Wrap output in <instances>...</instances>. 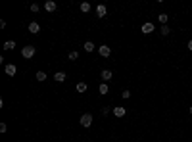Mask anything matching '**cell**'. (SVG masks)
Segmentation results:
<instances>
[{"instance_id":"cell-21","label":"cell","mask_w":192,"mask_h":142,"mask_svg":"<svg viewBox=\"0 0 192 142\" xmlns=\"http://www.w3.org/2000/svg\"><path fill=\"white\" fill-rule=\"evenodd\" d=\"M29 10L33 12V14H37V12H40V6H39V4H31V8H29Z\"/></svg>"},{"instance_id":"cell-13","label":"cell","mask_w":192,"mask_h":142,"mask_svg":"<svg viewBox=\"0 0 192 142\" xmlns=\"http://www.w3.org/2000/svg\"><path fill=\"white\" fill-rule=\"evenodd\" d=\"M35 79H37V81H40V83H44V81L48 79V75H46V73H44V71H37Z\"/></svg>"},{"instance_id":"cell-1","label":"cell","mask_w":192,"mask_h":142,"mask_svg":"<svg viewBox=\"0 0 192 142\" xmlns=\"http://www.w3.org/2000/svg\"><path fill=\"white\" fill-rule=\"evenodd\" d=\"M35 46H31V44H27V46H23L21 48V56H23V58H25V60H29V58H33V56H35Z\"/></svg>"},{"instance_id":"cell-18","label":"cell","mask_w":192,"mask_h":142,"mask_svg":"<svg viewBox=\"0 0 192 142\" xmlns=\"http://www.w3.org/2000/svg\"><path fill=\"white\" fill-rule=\"evenodd\" d=\"M81 12H83V14L91 12V4H88V2H83V4H81Z\"/></svg>"},{"instance_id":"cell-24","label":"cell","mask_w":192,"mask_h":142,"mask_svg":"<svg viewBox=\"0 0 192 142\" xmlns=\"http://www.w3.org/2000/svg\"><path fill=\"white\" fill-rule=\"evenodd\" d=\"M110 111H112V109H110V108H102V115H108Z\"/></svg>"},{"instance_id":"cell-11","label":"cell","mask_w":192,"mask_h":142,"mask_svg":"<svg viewBox=\"0 0 192 142\" xmlns=\"http://www.w3.org/2000/svg\"><path fill=\"white\" fill-rule=\"evenodd\" d=\"M65 79H67V75H65L64 71H56L54 73V81H56V83H64Z\"/></svg>"},{"instance_id":"cell-8","label":"cell","mask_w":192,"mask_h":142,"mask_svg":"<svg viewBox=\"0 0 192 142\" xmlns=\"http://www.w3.org/2000/svg\"><path fill=\"white\" fill-rule=\"evenodd\" d=\"M112 113H113V115H115V117H125V113H127V109L117 106V108H112Z\"/></svg>"},{"instance_id":"cell-20","label":"cell","mask_w":192,"mask_h":142,"mask_svg":"<svg viewBox=\"0 0 192 142\" xmlns=\"http://www.w3.org/2000/svg\"><path fill=\"white\" fill-rule=\"evenodd\" d=\"M87 90V84L85 83H77V92H85Z\"/></svg>"},{"instance_id":"cell-4","label":"cell","mask_w":192,"mask_h":142,"mask_svg":"<svg viewBox=\"0 0 192 142\" xmlns=\"http://www.w3.org/2000/svg\"><path fill=\"white\" fill-rule=\"evenodd\" d=\"M96 14H98V17H106V15H108V8H106L104 4H98L96 6Z\"/></svg>"},{"instance_id":"cell-3","label":"cell","mask_w":192,"mask_h":142,"mask_svg":"<svg viewBox=\"0 0 192 142\" xmlns=\"http://www.w3.org/2000/svg\"><path fill=\"white\" fill-rule=\"evenodd\" d=\"M98 54H100L102 58H110V56H112V48H110L108 44H102V46H98Z\"/></svg>"},{"instance_id":"cell-5","label":"cell","mask_w":192,"mask_h":142,"mask_svg":"<svg viewBox=\"0 0 192 142\" xmlns=\"http://www.w3.org/2000/svg\"><path fill=\"white\" fill-rule=\"evenodd\" d=\"M27 31H29L31 35H37V33L40 31V25H39L37 21H31V23H29V27H27Z\"/></svg>"},{"instance_id":"cell-23","label":"cell","mask_w":192,"mask_h":142,"mask_svg":"<svg viewBox=\"0 0 192 142\" xmlns=\"http://www.w3.org/2000/svg\"><path fill=\"white\" fill-rule=\"evenodd\" d=\"M8 131V127H6V123H0V133H6Z\"/></svg>"},{"instance_id":"cell-16","label":"cell","mask_w":192,"mask_h":142,"mask_svg":"<svg viewBox=\"0 0 192 142\" xmlns=\"http://www.w3.org/2000/svg\"><path fill=\"white\" fill-rule=\"evenodd\" d=\"M14 48H15L14 40H6V42H4V50H14Z\"/></svg>"},{"instance_id":"cell-22","label":"cell","mask_w":192,"mask_h":142,"mask_svg":"<svg viewBox=\"0 0 192 142\" xmlns=\"http://www.w3.org/2000/svg\"><path fill=\"white\" fill-rule=\"evenodd\" d=\"M121 96H123L125 100H127V98H131V90H123V94H121Z\"/></svg>"},{"instance_id":"cell-12","label":"cell","mask_w":192,"mask_h":142,"mask_svg":"<svg viewBox=\"0 0 192 142\" xmlns=\"http://www.w3.org/2000/svg\"><path fill=\"white\" fill-rule=\"evenodd\" d=\"M98 92H100L102 96H104V94H108V92H110V87H108V83H102L100 87H98Z\"/></svg>"},{"instance_id":"cell-25","label":"cell","mask_w":192,"mask_h":142,"mask_svg":"<svg viewBox=\"0 0 192 142\" xmlns=\"http://www.w3.org/2000/svg\"><path fill=\"white\" fill-rule=\"evenodd\" d=\"M186 46H188V50L192 52V40H188V44H186Z\"/></svg>"},{"instance_id":"cell-14","label":"cell","mask_w":192,"mask_h":142,"mask_svg":"<svg viewBox=\"0 0 192 142\" xmlns=\"http://www.w3.org/2000/svg\"><path fill=\"white\" fill-rule=\"evenodd\" d=\"M83 48H85V50H87V52H92V50H94V42H91V40H87V42H85L83 44Z\"/></svg>"},{"instance_id":"cell-2","label":"cell","mask_w":192,"mask_h":142,"mask_svg":"<svg viewBox=\"0 0 192 142\" xmlns=\"http://www.w3.org/2000/svg\"><path fill=\"white\" fill-rule=\"evenodd\" d=\"M79 123H81V127L88 129L92 125V115H91V113H83V115H81V119H79Z\"/></svg>"},{"instance_id":"cell-26","label":"cell","mask_w":192,"mask_h":142,"mask_svg":"<svg viewBox=\"0 0 192 142\" xmlns=\"http://www.w3.org/2000/svg\"><path fill=\"white\" fill-rule=\"evenodd\" d=\"M188 111H190V115H192V106H190V108H188Z\"/></svg>"},{"instance_id":"cell-7","label":"cell","mask_w":192,"mask_h":142,"mask_svg":"<svg viewBox=\"0 0 192 142\" xmlns=\"http://www.w3.org/2000/svg\"><path fill=\"white\" fill-rule=\"evenodd\" d=\"M100 77H102V83H108V81H110V79H112V77H113V73L110 71V69H102Z\"/></svg>"},{"instance_id":"cell-9","label":"cell","mask_w":192,"mask_h":142,"mask_svg":"<svg viewBox=\"0 0 192 142\" xmlns=\"http://www.w3.org/2000/svg\"><path fill=\"white\" fill-rule=\"evenodd\" d=\"M56 8H58V6H56L54 0H46V2H44V10H46V12H56Z\"/></svg>"},{"instance_id":"cell-19","label":"cell","mask_w":192,"mask_h":142,"mask_svg":"<svg viewBox=\"0 0 192 142\" xmlns=\"http://www.w3.org/2000/svg\"><path fill=\"white\" fill-rule=\"evenodd\" d=\"M67 58H69V60H71V62H73V60H77V58H79V52H77V50L69 52V54H67Z\"/></svg>"},{"instance_id":"cell-17","label":"cell","mask_w":192,"mask_h":142,"mask_svg":"<svg viewBox=\"0 0 192 142\" xmlns=\"http://www.w3.org/2000/svg\"><path fill=\"white\" fill-rule=\"evenodd\" d=\"M160 33H161L163 36H167V35H169V33H171V29H169V25H161V27H160Z\"/></svg>"},{"instance_id":"cell-15","label":"cell","mask_w":192,"mask_h":142,"mask_svg":"<svg viewBox=\"0 0 192 142\" xmlns=\"http://www.w3.org/2000/svg\"><path fill=\"white\" fill-rule=\"evenodd\" d=\"M167 19H169V15H167V14H160V15H158V21H160L161 25H167Z\"/></svg>"},{"instance_id":"cell-10","label":"cell","mask_w":192,"mask_h":142,"mask_svg":"<svg viewBox=\"0 0 192 142\" xmlns=\"http://www.w3.org/2000/svg\"><path fill=\"white\" fill-rule=\"evenodd\" d=\"M142 33H144V35H150V33H154V23H152V21L144 23V25H142Z\"/></svg>"},{"instance_id":"cell-6","label":"cell","mask_w":192,"mask_h":142,"mask_svg":"<svg viewBox=\"0 0 192 142\" xmlns=\"http://www.w3.org/2000/svg\"><path fill=\"white\" fill-rule=\"evenodd\" d=\"M4 71H6V75H10V77H14L15 73H18V67L14 66V63H8L6 67H4Z\"/></svg>"}]
</instances>
